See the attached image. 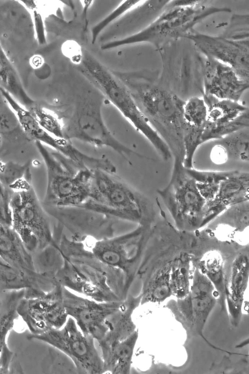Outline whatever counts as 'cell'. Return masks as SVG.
Returning a JSON list of instances; mask_svg holds the SVG:
<instances>
[{
  "instance_id": "1",
  "label": "cell",
  "mask_w": 249,
  "mask_h": 374,
  "mask_svg": "<svg viewBox=\"0 0 249 374\" xmlns=\"http://www.w3.org/2000/svg\"><path fill=\"white\" fill-rule=\"evenodd\" d=\"M148 233V225H139L127 233L101 239L63 234L59 250L62 256L86 262L103 272L113 290L123 300L138 273Z\"/></svg>"
},
{
  "instance_id": "2",
  "label": "cell",
  "mask_w": 249,
  "mask_h": 374,
  "mask_svg": "<svg viewBox=\"0 0 249 374\" xmlns=\"http://www.w3.org/2000/svg\"><path fill=\"white\" fill-rule=\"evenodd\" d=\"M149 123L169 147L173 161L184 162L183 135L188 125L183 116L185 101L171 90L137 73L119 72Z\"/></svg>"
},
{
  "instance_id": "3",
  "label": "cell",
  "mask_w": 249,
  "mask_h": 374,
  "mask_svg": "<svg viewBox=\"0 0 249 374\" xmlns=\"http://www.w3.org/2000/svg\"><path fill=\"white\" fill-rule=\"evenodd\" d=\"M204 0H169L164 11L141 30L128 37L106 42L102 50L134 44L149 43L158 47L165 43L184 38L198 23L211 16L230 13L227 7L207 4Z\"/></svg>"
},
{
  "instance_id": "4",
  "label": "cell",
  "mask_w": 249,
  "mask_h": 374,
  "mask_svg": "<svg viewBox=\"0 0 249 374\" xmlns=\"http://www.w3.org/2000/svg\"><path fill=\"white\" fill-rule=\"evenodd\" d=\"M78 207L139 225L150 218L146 197L115 174L99 170L93 171L89 199Z\"/></svg>"
},
{
  "instance_id": "5",
  "label": "cell",
  "mask_w": 249,
  "mask_h": 374,
  "mask_svg": "<svg viewBox=\"0 0 249 374\" xmlns=\"http://www.w3.org/2000/svg\"><path fill=\"white\" fill-rule=\"evenodd\" d=\"M44 163L47 186L43 207L79 206L90 197L94 170L81 168L60 154L35 141Z\"/></svg>"
},
{
  "instance_id": "6",
  "label": "cell",
  "mask_w": 249,
  "mask_h": 374,
  "mask_svg": "<svg viewBox=\"0 0 249 374\" xmlns=\"http://www.w3.org/2000/svg\"><path fill=\"white\" fill-rule=\"evenodd\" d=\"M82 74L90 81L121 113L124 118L153 145L158 153L164 152L167 145L149 123L139 109L129 89L111 71L92 56L84 55L79 65Z\"/></svg>"
},
{
  "instance_id": "7",
  "label": "cell",
  "mask_w": 249,
  "mask_h": 374,
  "mask_svg": "<svg viewBox=\"0 0 249 374\" xmlns=\"http://www.w3.org/2000/svg\"><path fill=\"white\" fill-rule=\"evenodd\" d=\"M11 225L32 255L52 246L58 249L49 215L32 185L11 192L9 201Z\"/></svg>"
},
{
  "instance_id": "8",
  "label": "cell",
  "mask_w": 249,
  "mask_h": 374,
  "mask_svg": "<svg viewBox=\"0 0 249 374\" xmlns=\"http://www.w3.org/2000/svg\"><path fill=\"white\" fill-rule=\"evenodd\" d=\"M158 193L179 228L192 231L203 226L206 201L183 162L173 161L170 182Z\"/></svg>"
},
{
  "instance_id": "9",
  "label": "cell",
  "mask_w": 249,
  "mask_h": 374,
  "mask_svg": "<svg viewBox=\"0 0 249 374\" xmlns=\"http://www.w3.org/2000/svg\"><path fill=\"white\" fill-rule=\"evenodd\" d=\"M29 340L46 343L67 355L80 373L103 374V363L95 344V339L84 335L75 321L69 317L59 329H52L41 334H29Z\"/></svg>"
},
{
  "instance_id": "10",
  "label": "cell",
  "mask_w": 249,
  "mask_h": 374,
  "mask_svg": "<svg viewBox=\"0 0 249 374\" xmlns=\"http://www.w3.org/2000/svg\"><path fill=\"white\" fill-rule=\"evenodd\" d=\"M63 119L64 138L98 147L110 148L129 161L130 157L142 156L118 140L107 127L100 104L85 101L68 119Z\"/></svg>"
},
{
  "instance_id": "11",
  "label": "cell",
  "mask_w": 249,
  "mask_h": 374,
  "mask_svg": "<svg viewBox=\"0 0 249 374\" xmlns=\"http://www.w3.org/2000/svg\"><path fill=\"white\" fill-rule=\"evenodd\" d=\"M61 257L62 263L55 272V276L62 287L98 302L121 300L103 272L88 263Z\"/></svg>"
},
{
  "instance_id": "12",
  "label": "cell",
  "mask_w": 249,
  "mask_h": 374,
  "mask_svg": "<svg viewBox=\"0 0 249 374\" xmlns=\"http://www.w3.org/2000/svg\"><path fill=\"white\" fill-rule=\"evenodd\" d=\"M63 287L58 283L45 295L33 299L22 298L17 312L30 332L38 335L61 328L68 316L64 304Z\"/></svg>"
},
{
  "instance_id": "13",
  "label": "cell",
  "mask_w": 249,
  "mask_h": 374,
  "mask_svg": "<svg viewBox=\"0 0 249 374\" xmlns=\"http://www.w3.org/2000/svg\"><path fill=\"white\" fill-rule=\"evenodd\" d=\"M184 38L205 57L230 66L241 79L249 81V37L214 36L193 29Z\"/></svg>"
},
{
  "instance_id": "14",
  "label": "cell",
  "mask_w": 249,
  "mask_h": 374,
  "mask_svg": "<svg viewBox=\"0 0 249 374\" xmlns=\"http://www.w3.org/2000/svg\"><path fill=\"white\" fill-rule=\"evenodd\" d=\"M64 306L82 333L98 342L106 332L108 318L120 307L123 300L101 302L80 296L63 287Z\"/></svg>"
},
{
  "instance_id": "15",
  "label": "cell",
  "mask_w": 249,
  "mask_h": 374,
  "mask_svg": "<svg viewBox=\"0 0 249 374\" xmlns=\"http://www.w3.org/2000/svg\"><path fill=\"white\" fill-rule=\"evenodd\" d=\"M207 118L202 143L216 140L239 130L249 128V108L239 101L219 99L203 95Z\"/></svg>"
},
{
  "instance_id": "16",
  "label": "cell",
  "mask_w": 249,
  "mask_h": 374,
  "mask_svg": "<svg viewBox=\"0 0 249 374\" xmlns=\"http://www.w3.org/2000/svg\"><path fill=\"white\" fill-rule=\"evenodd\" d=\"M43 208L73 237L90 236L101 239L113 236L115 225L118 221L108 216L78 206Z\"/></svg>"
},
{
  "instance_id": "17",
  "label": "cell",
  "mask_w": 249,
  "mask_h": 374,
  "mask_svg": "<svg viewBox=\"0 0 249 374\" xmlns=\"http://www.w3.org/2000/svg\"><path fill=\"white\" fill-rule=\"evenodd\" d=\"M218 295L210 280L196 268L189 294L177 302L179 315L189 328L202 335L204 325Z\"/></svg>"
},
{
  "instance_id": "18",
  "label": "cell",
  "mask_w": 249,
  "mask_h": 374,
  "mask_svg": "<svg viewBox=\"0 0 249 374\" xmlns=\"http://www.w3.org/2000/svg\"><path fill=\"white\" fill-rule=\"evenodd\" d=\"M204 94L219 99L239 101L249 89V81L241 79L230 66L205 57L203 64Z\"/></svg>"
},
{
  "instance_id": "19",
  "label": "cell",
  "mask_w": 249,
  "mask_h": 374,
  "mask_svg": "<svg viewBox=\"0 0 249 374\" xmlns=\"http://www.w3.org/2000/svg\"><path fill=\"white\" fill-rule=\"evenodd\" d=\"M249 196V173L235 170L221 182L214 198L206 202L203 225L227 207L248 201Z\"/></svg>"
},
{
  "instance_id": "20",
  "label": "cell",
  "mask_w": 249,
  "mask_h": 374,
  "mask_svg": "<svg viewBox=\"0 0 249 374\" xmlns=\"http://www.w3.org/2000/svg\"><path fill=\"white\" fill-rule=\"evenodd\" d=\"M58 283L55 272H39L13 267L0 259V292L36 288L47 293Z\"/></svg>"
},
{
  "instance_id": "21",
  "label": "cell",
  "mask_w": 249,
  "mask_h": 374,
  "mask_svg": "<svg viewBox=\"0 0 249 374\" xmlns=\"http://www.w3.org/2000/svg\"><path fill=\"white\" fill-rule=\"evenodd\" d=\"M141 299L140 294L136 296L128 295L119 309L109 316L105 335L98 342L100 349L127 338L136 330L132 315L141 303Z\"/></svg>"
},
{
  "instance_id": "22",
  "label": "cell",
  "mask_w": 249,
  "mask_h": 374,
  "mask_svg": "<svg viewBox=\"0 0 249 374\" xmlns=\"http://www.w3.org/2000/svg\"><path fill=\"white\" fill-rule=\"evenodd\" d=\"M0 259L16 268L36 271L32 254L18 234L11 225L0 222Z\"/></svg>"
},
{
  "instance_id": "23",
  "label": "cell",
  "mask_w": 249,
  "mask_h": 374,
  "mask_svg": "<svg viewBox=\"0 0 249 374\" xmlns=\"http://www.w3.org/2000/svg\"><path fill=\"white\" fill-rule=\"evenodd\" d=\"M138 337V330L127 338L101 349L104 373H130L135 346Z\"/></svg>"
},
{
  "instance_id": "24",
  "label": "cell",
  "mask_w": 249,
  "mask_h": 374,
  "mask_svg": "<svg viewBox=\"0 0 249 374\" xmlns=\"http://www.w3.org/2000/svg\"><path fill=\"white\" fill-rule=\"evenodd\" d=\"M172 266L169 263L155 265L143 272L141 303L160 302L172 294L170 277Z\"/></svg>"
},
{
  "instance_id": "25",
  "label": "cell",
  "mask_w": 249,
  "mask_h": 374,
  "mask_svg": "<svg viewBox=\"0 0 249 374\" xmlns=\"http://www.w3.org/2000/svg\"><path fill=\"white\" fill-rule=\"evenodd\" d=\"M0 87L29 109L35 102L23 89L19 78L0 44Z\"/></svg>"
},
{
  "instance_id": "26",
  "label": "cell",
  "mask_w": 249,
  "mask_h": 374,
  "mask_svg": "<svg viewBox=\"0 0 249 374\" xmlns=\"http://www.w3.org/2000/svg\"><path fill=\"white\" fill-rule=\"evenodd\" d=\"M24 292V289L1 292L3 295L2 297L0 296V353L7 344L8 335L19 317L17 308L23 297Z\"/></svg>"
},
{
  "instance_id": "27",
  "label": "cell",
  "mask_w": 249,
  "mask_h": 374,
  "mask_svg": "<svg viewBox=\"0 0 249 374\" xmlns=\"http://www.w3.org/2000/svg\"><path fill=\"white\" fill-rule=\"evenodd\" d=\"M0 183L11 192L30 187L32 185L31 163L5 161L0 158Z\"/></svg>"
},
{
  "instance_id": "28",
  "label": "cell",
  "mask_w": 249,
  "mask_h": 374,
  "mask_svg": "<svg viewBox=\"0 0 249 374\" xmlns=\"http://www.w3.org/2000/svg\"><path fill=\"white\" fill-rule=\"evenodd\" d=\"M186 170L194 179L199 192L206 202L214 198L221 182L235 171H203L194 167L186 168Z\"/></svg>"
},
{
  "instance_id": "29",
  "label": "cell",
  "mask_w": 249,
  "mask_h": 374,
  "mask_svg": "<svg viewBox=\"0 0 249 374\" xmlns=\"http://www.w3.org/2000/svg\"><path fill=\"white\" fill-rule=\"evenodd\" d=\"M223 258L216 251L206 253L200 261L198 269L210 280L222 300L226 294V286L224 275Z\"/></svg>"
},
{
  "instance_id": "30",
  "label": "cell",
  "mask_w": 249,
  "mask_h": 374,
  "mask_svg": "<svg viewBox=\"0 0 249 374\" xmlns=\"http://www.w3.org/2000/svg\"><path fill=\"white\" fill-rule=\"evenodd\" d=\"M214 142L223 148L229 159H232L243 162L249 161V128L232 133L220 139L214 140Z\"/></svg>"
},
{
  "instance_id": "31",
  "label": "cell",
  "mask_w": 249,
  "mask_h": 374,
  "mask_svg": "<svg viewBox=\"0 0 249 374\" xmlns=\"http://www.w3.org/2000/svg\"><path fill=\"white\" fill-rule=\"evenodd\" d=\"M249 257L246 253H240L235 258L231 266L230 278L231 299L239 306L248 281Z\"/></svg>"
},
{
  "instance_id": "32",
  "label": "cell",
  "mask_w": 249,
  "mask_h": 374,
  "mask_svg": "<svg viewBox=\"0 0 249 374\" xmlns=\"http://www.w3.org/2000/svg\"><path fill=\"white\" fill-rule=\"evenodd\" d=\"M190 261L182 258L176 261L171 268L170 282L172 294L178 298L185 297L190 292Z\"/></svg>"
},
{
  "instance_id": "33",
  "label": "cell",
  "mask_w": 249,
  "mask_h": 374,
  "mask_svg": "<svg viewBox=\"0 0 249 374\" xmlns=\"http://www.w3.org/2000/svg\"><path fill=\"white\" fill-rule=\"evenodd\" d=\"M29 110L46 132L55 137L65 138L63 118L57 113L35 105Z\"/></svg>"
},
{
  "instance_id": "34",
  "label": "cell",
  "mask_w": 249,
  "mask_h": 374,
  "mask_svg": "<svg viewBox=\"0 0 249 374\" xmlns=\"http://www.w3.org/2000/svg\"><path fill=\"white\" fill-rule=\"evenodd\" d=\"M183 116L188 124L204 127L207 118V107L203 98L194 96L185 101Z\"/></svg>"
},
{
  "instance_id": "35",
  "label": "cell",
  "mask_w": 249,
  "mask_h": 374,
  "mask_svg": "<svg viewBox=\"0 0 249 374\" xmlns=\"http://www.w3.org/2000/svg\"><path fill=\"white\" fill-rule=\"evenodd\" d=\"M146 1L129 0L122 1L107 16L94 25L91 30L92 43L94 44L101 32L111 23L127 12L142 5Z\"/></svg>"
},
{
  "instance_id": "36",
  "label": "cell",
  "mask_w": 249,
  "mask_h": 374,
  "mask_svg": "<svg viewBox=\"0 0 249 374\" xmlns=\"http://www.w3.org/2000/svg\"><path fill=\"white\" fill-rule=\"evenodd\" d=\"M203 130L204 127H195L188 124L183 135L185 151L183 165L185 168H193V157L197 149L202 144L201 138Z\"/></svg>"
},
{
  "instance_id": "37",
  "label": "cell",
  "mask_w": 249,
  "mask_h": 374,
  "mask_svg": "<svg viewBox=\"0 0 249 374\" xmlns=\"http://www.w3.org/2000/svg\"><path fill=\"white\" fill-rule=\"evenodd\" d=\"M31 14L35 38L40 45L46 43V34L45 27V16L38 7L36 1H19Z\"/></svg>"
},
{
  "instance_id": "38",
  "label": "cell",
  "mask_w": 249,
  "mask_h": 374,
  "mask_svg": "<svg viewBox=\"0 0 249 374\" xmlns=\"http://www.w3.org/2000/svg\"><path fill=\"white\" fill-rule=\"evenodd\" d=\"M62 55L75 65L79 66L84 57L82 47L77 41L69 39L64 41L61 46Z\"/></svg>"
},
{
  "instance_id": "39",
  "label": "cell",
  "mask_w": 249,
  "mask_h": 374,
  "mask_svg": "<svg viewBox=\"0 0 249 374\" xmlns=\"http://www.w3.org/2000/svg\"><path fill=\"white\" fill-rule=\"evenodd\" d=\"M14 358L13 352L9 348L7 344L0 353V374L9 373Z\"/></svg>"
},
{
  "instance_id": "40",
  "label": "cell",
  "mask_w": 249,
  "mask_h": 374,
  "mask_svg": "<svg viewBox=\"0 0 249 374\" xmlns=\"http://www.w3.org/2000/svg\"><path fill=\"white\" fill-rule=\"evenodd\" d=\"M210 157L211 161L216 164H224L229 160L223 148L217 143H214L212 148Z\"/></svg>"
},
{
  "instance_id": "41",
  "label": "cell",
  "mask_w": 249,
  "mask_h": 374,
  "mask_svg": "<svg viewBox=\"0 0 249 374\" xmlns=\"http://www.w3.org/2000/svg\"><path fill=\"white\" fill-rule=\"evenodd\" d=\"M81 3V5L83 6V14L84 18L87 17V11L89 7H90L94 2L93 0H81L80 1Z\"/></svg>"
},
{
  "instance_id": "42",
  "label": "cell",
  "mask_w": 249,
  "mask_h": 374,
  "mask_svg": "<svg viewBox=\"0 0 249 374\" xmlns=\"http://www.w3.org/2000/svg\"><path fill=\"white\" fill-rule=\"evenodd\" d=\"M1 134L0 133V142H1Z\"/></svg>"
}]
</instances>
